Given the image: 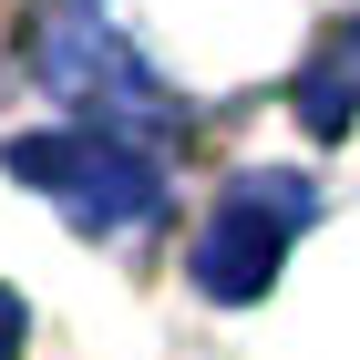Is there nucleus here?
I'll list each match as a JSON object with an SVG mask.
<instances>
[{
	"mask_svg": "<svg viewBox=\"0 0 360 360\" xmlns=\"http://www.w3.org/2000/svg\"><path fill=\"white\" fill-rule=\"evenodd\" d=\"M299 217H309V186L248 175V186L206 217V237H195V278H206L217 299H257L278 278V257H288V237H299Z\"/></svg>",
	"mask_w": 360,
	"mask_h": 360,
	"instance_id": "obj_1",
	"label": "nucleus"
},
{
	"mask_svg": "<svg viewBox=\"0 0 360 360\" xmlns=\"http://www.w3.org/2000/svg\"><path fill=\"white\" fill-rule=\"evenodd\" d=\"M11 165H21L41 195H62L83 226H144L155 217V165H134V144L52 134V144H11Z\"/></svg>",
	"mask_w": 360,
	"mask_h": 360,
	"instance_id": "obj_2",
	"label": "nucleus"
},
{
	"mask_svg": "<svg viewBox=\"0 0 360 360\" xmlns=\"http://www.w3.org/2000/svg\"><path fill=\"white\" fill-rule=\"evenodd\" d=\"M21 350V299H11V288H0V360Z\"/></svg>",
	"mask_w": 360,
	"mask_h": 360,
	"instance_id": "obj_3",
	"label": "nucleus"
}]
</instances>
